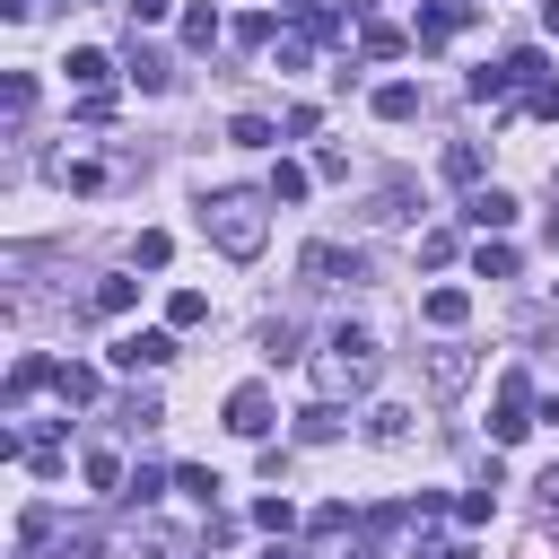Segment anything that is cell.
Returning <instances> with one entry per match:
<instances>
[{
  "mask_svg": "<svg viewBox=\"0 0 559 559\" xmlns=\"http://www.w3.org/2000/svg\"><path fill=\"white\" fill-rule=\"evenodd\" d=\"M533 489H542V524H559V463H550V472H542Z\"/></svg>",
  "mask_w": 559,
  "mask_h": 559,
  "instance_id": "obj_38",
  "label": "cell"
},
{
  "mask_svg": "<svg viewBox=\"0 0 559 559\" xmlns=\"http://www.w3.org/2000/svg\"><path fill=\"white\" fill-rule=\"evenodd\" d=\"M79 472H87V489H122V480H131V472H122V463H114V454H105V445H96V454H87V463H79Z\"/></svg>",
  "mask_w": 559,
  "mask_h": 559,
  "instance_id": "obj_28",
  "label": "cell"
},
{
  "mask_svg": "<svg viewBox=\"0 0 559 559\" xmlns=\"http://www.w3.org/2000/svg\"><path fill=\"white\" fill-rule=\"evenodd\" d=\"M472 384V349H428V393H463Z\"/></svg>",
  "mask_w": 559,
  "mask_h": 559,
  "instance_id": "obj_10",
  "label": "cell"
},
{
  "mask_svg": "<svg viewBox=\"0 0 559 559\" xmlns=\"http://www.w3.org/2000/svg\"><path fill=\"white\" fill-rule=\"evenodd\" d=\"M542 35H550V44H559V0H542Z\"/></svg>",
  "mask_w": 559,
  "mask_h": 559,
  "instance_id": "obj_40",
  "label": "cell"
},
{
  "mask_svg": "<svg viewBox=\"0 0 559 559\" xmlns=\"http://www.w3.org/2000/svg\"><path fill=\"white\" fill-rule=\"evenodd\" d=\"M463 218H472L480 236H498V227H515V192H498V183H489V192H472V201H463Z\"/></svg>",
  "mask_w": 559,
  "mask_h": 559,
  "instance_id": "obj_8",
  "label": "cell"
},
{
  "mask_svg": "<svg viewBox=\"0 0 559 559\" xmlns=\"http://www.w3.org/2000/svg\"><path fill=\"white\" fill-rule=\"evenodd\" d=\"M61 559H105V533H70V542H61Z\"/></svg>",
  "mask_w": 559,
  "mask_h": 559,
  "instance_id": "obj_37",
  "label": "cell"
},
{
  "mask_svg": "<svg viewBox=\"0 0 559 559\" xmlns=\"http://www.w3.org/2000/svg\"><path fill=\"white\" fill-rule=\"evenodd\" d=\"M131 297H140L131 280H96V314H131Z\"/></svg>",
  "mask_w": 559,
  "mask_h": 559,
  "instance_id": "obj_32",
  "label": "cell"
},
{
  "mask_svg": "<svg viewBox=\"0 0 559 559\" xmlns=\"http://www.w3.org/2000/svg\"><path fill=\"white\" fill-rule=\"evenodd\" d=\"M166 358H175V332H148V323H140V332H122V341H114V367H122V376L166 367Z\"/></svg>",
  "mask_w": 559,
  "mask_h": 559,
  "instance_id": "obj_6",
  "label": "cell"
},
{
  "mask_svg": "<svg viewBox=\"0 0 559 559\" xmlns=\"http://www.w3.org/2000/svg\"><path fill=\"white\" fill-rule=\"evenodd\" d=\"M166 17V0H131V26H157Z\"/></svg>",
  "mask_w": 559,
  "mask_h": 559,
  "instance_id": "obj_39",
  "label": "cell"
},
{
  "mask_svg": "<svg viewBox=\"0 0 559 559\" xmlns=\"http://www.w3.org/2000/svg\"><path fill=\"white\" fill-rule=\"evenodd\" d=\"M271 26H280L271 9H253V17H236V44H271Z\"/></svg>",
  "mask_w": 559,
  "mask_h": 559,
  "instance_id": "obj_34",
  "label": "cell"
},
{
  "mask_svg": "<svg viewBox=\"0 0 559 559\" xmlns=\"http://www.w3.org/2000/svg\"><path fill=\"white\" fill-rule=\"evenodd\" d=\"M550 245H559V210H550Z\"/></svg>",
  "mask_w": 559,
  "mask_h": 559,
  "instance_id": "obj_43",
  "label": "cell"
},
{
  "mask_svg": "<svg viewBox=\"0 0 559 559\" xmlns=\"http://www.w3.org/2000/svg\"><path fill=\"white\" fill-rule=\"evenodd\" d=\"M402 44H411V35H402V26H358V52H367V61H393V52H402Z\"/></svg>",
  "mask_w": 559,
  "mask_h": 559,
  "instance_id": "obj_20",
  "label": "cell"
},
{
  "mask_svg": "<svg viewBox=\"0 0 559 559\" xmlns=\"http://www.w3.org/2000/svg\"><path fill=\"white\" fill-rule=\"evenodd\" d=\"M472 17H480V0H428V9L411 17V44H419V52H437V44H454Z\"/></svg>",
  "mask_w": 559,
  "mask_h": 559,
  "instance_id": "obj_4",
  "label": "cell"
},
{
  "mask_svg": "<svg viewBox=\"0 0 559 559\" xmlns=\"http://www.w3.org/2000/svg\"><path fill=\"white\" fill-rule=\"evenodd\" d=\"M61 70H70V87H105V79H114V61H105L96 44H79V52L61 61Z\"/></svg>",
  "mask_w": 559,
  "mask_h": 559,
  "instance_id": "obj_12",
  "label": "cell"
},
{
  "mask_svg": "<svg viewBox=\"0 0 559 559\" xmlns=\"http://www.w3.org/2000/svg\"><path fill=\"white\" fill-rule=\"evenodd\" d=\"M26 105H35V87H26V70H9V87H0V114H9V131L26 122Z\"/></svg>",
  "mask_w": 559,
  "mask_h": 559,
  "instance_id": "obj_23",
  "label": "cell"
},
{
  "mask_svg": "<svg viewBox=\"0 0 559 559\" xmlns=\"http://www.w3.org/2000/svg\"><path fill=\"white\" fill-rule=\"evenodd\" d=\"M419 314H428L437 332H463V323H472V297H463V288H428V297H419Z\"/></svg>",
  "mask_w": 559,
  "mask_h": 559,
  "instance_id": "obj_9",
  "label": "cell"
},
{
  "mask_svg": "<svg viewBox=\"0 0 559 559\" xmlns=\"http://www.w3.org/2000/svg\"><path fill=\"white\" fill-rule=\"evenodd\" d=\"M52 376H61V367H52V358H35V349H26V358H17V367H9V402H26V393H35V384H52Z\"/></svg>",
  "mask_w": 559,
  "mask_h": 559,
  "instance_id": "obj_13",
  "label": "cell"
},
{
  "mask_svg": "<svg viewBox=\"0 0 559 559\" xmlns=\"http://www.w3.org/2000/svg\"><path fill=\"white\" fill-rule=\"evenodd\" d=\"M445 183H480V148H472V140L445 148Z\"/></svg>",
  "mask_w": 559,
  "mask_h": 559,
  "instance_id": "obj_24",
  "label": "cell"
},
{
  "mask_svg": "<svg viewBox=\"0 0 559 559\" xmlns=\"http://www.w3.org/2000/svg\"><path fill=\"white\" fill-rule=\"evenodd\" d=\"M131 79H140V87L157 96V87H166V61H157V52H131Z\"/></svg>",
  "mask_w": 559,
  "mask_h": 559,
  "instance_id": "obj_35",
  "label": "cell"
},
{
  "mask_svg": "<svg viewBox=\"0 0 559 559\" xmlns=\"http://www.w3.org/2000/svg\"><path fill=\"white\" fill-rule=\"evenodd\" d=\"M306 183H314V175H306V166H288V157H280V166H271V201H306Z\"/></svg>",
  "mask_w": 559,
  "mask_h": 559,
  "instance_id": "obj_26",
  "label": "cell"
},
{
  "mask_svg": "<svg viewBox=\"0 0 559 559\" xmlns=\"http://www.w3.org/2000/svg\"><path fill=\"white\" fill-rule=\"evenodd\" d=\"M419 559H472V550H419Z\"/></svg>",
  "mask_w": 559,
  "mask_h": 559,
  "instance_id": "obj_41",
  "label": "cell"
},
{
  "mask_svg": "<svg viewBox=\"0 0 559 559\" xmlns=\"http://www.w3.org/2000/svg\"><path fill=\"white\" fill-rule=\"evenodd\" d=\"M349 559H367V550H349Z\"/></svg>",
  "mask_w": 559,
  "mask_h": 559,
  "instance_id": "obj_45",
  "label": "cell"
},
{
  "mask_svg": "<svg viewBox=\"0 0 559 559\" xmlns=\"http://www.w3.org/2000/svg\"><path fill=\"white\" fill-rule=\"evenodd\" d=\"M183 44L210 52V44H218V9H192V17H183Z\"/></svg>",
  "mask_w": 559,
  "mask_h": 559,
  "instance_id": "obj_31",
  "label": "cell"
},
{
  "mask_svg": "<svg viewBox=\"0 0 559 559\" xmlns=\"http://www.w3.org/2000/svg\"><path fill=\"white\" fill-rule=\"evenodd\" d=\"M166 253H175V245H166V227H140V245H131V262H140V271H166Z\"/></svg>",
  "mask_w": 559,
  "mask_h": 559,
  "instance_id": "obj_27",
  "label": "cell"
},
{
  "mask_svg": "<svg viewBox=\"0 0 559 559\" xmlns=\"http://www.w3.org/2000/svg\"><path fill=\"white\" fill-rule=\"evenodd\" d=\"M489 515H498V472L480 489H463V524H489Z\"/></svg>",
  "mask_w": 559,
  "mask_h": 559,
  "instance_id": "obj_30",
  "label": "cell"
},
{
  "mask_svg": "<svg viewBox=\"0 0 559 559\" xmlns=\"http://www.w3.org/2000/svg\"><path fill=\"white\" fill-rule=\"evenodd\" d=\"M524 114H533V122H559V79H550V70L524 87Z\"/></svg>",
  "mask_w": 559,
  "mask_h": 559,
  "instance_id": "obj_22",
  "label": "cell"
},
{
  "mask_svg": "<svg viewBox=\"0 0 559 559\" xmlns=\"http://www.w3.org/2000/svg\"><path fill=\"white\" fill-rule=\"evenodd\" d=\"M262 358H297V323H288V314L262 323Z\"/></svg>",
  "mask_w": 559,
  "mask_h": 559,
  "instance_id": "obj_33",
  "label": "cell"
},
{
  "mask_svg": "<svg viewBox=\"0 0 559 559\" xmlns=\"http://www.w3.org/2000/svg\"><path fill=\"white\" fill-rule=\"evenodd\" d=\"M227 140H236V148H271V140H280V122H271V114H236V122H227Z\"/></svg>",
  "mask_w": 559,
  "mask_h": 559,
  "instance_id": "obj_15",
  "label": "cell"
},
{
  "mask_svg": "<svg viewBox=\"0 0 559 559\" xmlns=\"http://www.w3.org/2000/svg\"><path fill=\"white\" fill-rule=\"evenodd\" d=\"M297 437H306V445H332V437H341V411H332V402H314V411L297 419Z\"/></svg>",
  "mask_w": 559,
  "mask_h": 559,
  "instance_id": "obj_21",
  "label": "cell"
},
{
  "mask_svg": "<svg viewBox=\"0 0 559 559\" xmlns=\"http://www.w3.org/2000/svg\"><path fill=\"white\" fill-rule=\"evenodd\" d=\"M52 175H61V183H70V192H96V183H105V166H96V157H61V166H52Z\"/></svg>",
  "mask_w": 559,
  "mask_h": 559,
  "instance_id": "obj_25",
  "label": "cell"
},
{
  "mask_svg": "<svg viewBox=\"0 0 559 559\" xmlns=\"http://www.w3.org/2000/svg\"><path fill=\"white\" fill-rule=\"evenodd\" d=\"M52 393H61L70 411H79V402H96V367H70V358H61V376H52Z\"/></svg>",
  "mask_w": 559,
  "mask_h": 559,
  "instance_id": "obj_18",
  "label": "cell"
},
{
  "mask_svg": "<svg viewBox=\"0 0 559 559\" xmlns=\"http://www.w3.org/2000/svg\"><path fill=\"white\" fill-rule=\"evenodd\" d=\"M262 559H288V550H280V542H271V550H262Z\"/></svg>",
  "mask_w": 559,
  "mask_h": 559,
  "instance_id": "obj_44",
  "label": "cell"
},
{
  "mask_svg": "<svg viewBox=\"0 0 559 559\" xmlns=\"http://www.w3.org/2000/svg\"><path fill=\"white\" fill-rule=\"evenodd\" d=\"M542 419H559V393H550V402H542Z\"/></svg>",
  "mask_w": 559,
  "mask_h": 559,
  "instance_id": "obj_42",
  "label": "cell"
},
{
  "mask_svg": "<svg viewBox=\"0 0 559 559\" xmlns=\"http://www.w3.org/2000/svg\"><path fill=\"white\" fill-rule=\"evenodd\" d=\"M306 280L349 288V280H367V253H349V245H306Z\"/></svg>",
  "mask_w": 559,
  "mask_h": 559,
  "instance_id": "obj_5",
  "label": "cell"
},
{
  "mask_svg": "<svg viewBox=\"0 0 559 559\" xmlns=\"http://www.w3.org/2000/svg\"><path fill=\"white\" fill-rule=\"evenodd\" d=\"M175 489H183L192 507H210V498H218V472H201V463H183V472H175Z\"/></svg>",
  "mask_w": 559,
  "mask_h": 559,
  "instance_id": "obj_29",
  "label": "cell"
},
{
  "mask_svg": "<svg viewBox=\"0 0 559 559\" xmlns=\"http://www.w3.org/2000/svg\"><path fill=\"white\" fill-rule=\"evenodd\" d=\"M524 428H533V376L507 367V376H498V402H489V445H515Z\"/></svg>",
  "mask_w": 559,
  "mask_h": 559,
  "instance_id": "obj_3",
  "label": "cell"
},
{
  "mask_svg": "<svg viewBox=\"0 0 559 559\" xmlns=\"http://www.w3.org/2000/svg\"><path fill=\"white\" fill-rule=\"evenodd\" d=\"M122 498H131V507H157V498H166V472H157V463H131Z\"/></svg>",
  "mask_w": 559,
  "mask_h": 559,
  "instance_id": "obj_19",
  "label": "cell"
},
{
  "mask_svg": "<svg viewBox=\"0 0 559 559\" xmlns=\"http://www.w3.org/2000/svg\"><path fill=\"white\" fill-rule=\"evenodd\" d=\"M271 419H280V411H271V393H262V384H236V393H227V428H236V437H253V445H262V437H271Z\"/></svg>",
  "mask_w": 559,
  "mask_h": 559,
  "instance_id": "obj_7",
  "label": "cell"
},
{
  "mask_svg": "<svg viewBox=\"0 0 559 559\" xmlns=\"http://www.w3.org/2000/svg\"><path fill=\"white\" fill-rule=\"evenodd\" d=\"M166 323H175V332L210 323V297H201V288H175V297H166Z\"/></svg>",
  "mask_w": 559,
  "mask_h": 559,
  "instance_id": "obj_17",
  "label": "cell"
},
{
  "mask_svg": "<svg viewBox=\"0 0 559 559\" xmlns=\"http://www.w3.org/2000/svg\"><path fill=\"white\" fill-rule=\"evenodd\" d=\"M472 262H480V280H515V245H507V236H480Z\"/></svg>",
  "mask_w": 559,
  "mask_h": 559,
  "instance_id": "obj_16",
  "label": "cell"
},
{
  "mask_svg": "<svg viewBox=\"0 0 559 559\" xmlns=\"http://www.w3.org/2000/svg\"><path fill=\"white\" fill-rule=\"evenodd\" d=\"M376 114H384V122H411V114H419V87H411V79L376 87Z\"/></svg>",
  "mask_w": 559,
  "mask_h": 559,
  "instance_id": "obj_14",
  "label": "cell"
},
{
  "mask_svg": "<svg viewBox=\"0 0 559 559\" xmlns=\"http://www.w3.org/2000/svg\"><path fill=\"white\" fill-rule=\"evenodd\" d=\"M253 524H262V533H288L297 515H288V498H262V507H253Z\"/></svg>",
  "mask_w": 559,
  "mask_h": 559,
  "instance_id": "obj_36",
  "label": "cell"
},
{
  "mask_svg": "<svg viewBox=\"0 0 559 559\" xmlns=\"http://www.w3.org/2000/svg\"><path fill=\"white\" fill-rule=\"evenodd\" d=\"M411 419H419L411 402H376V411H367V437H376V445H411Z\"/></svg>",
  "mask_w": 559,
  "mask_h": 559,
  "instance_id": "obj_11",
  "label": "cell"
},
{
  "mask_svg": "<svg viewBox=\"0 0 559 559\" xmlns=\"http://www.w3.org/2000/svg\"><path fill=\"white\" fill-rule=\"evenodd\" d=\"M262 210H271V192H210V201H201V236H210L218 253L253 262V253H262Z\"/></svg>",
  "mask_w": 559,
  "mask_h": 559,
  "instance_id": "obj_2",
  "label": "cell"
},
{
  "mask_svg": "<svg viewBox=\"0 0 559 559\" xmlns=\"http://www.w3.org/2000/svg\"><path fill=\"white\" fill-rule=\"evenodd\" d=\"M376 384V332L367 323H341L314 358V402H341V393H367Z\"/></svg>",
  "mask_w": 559,
  "mask_h": 559,
  "instance_id": "obj_1",
  "label": "cell"
}]
</instances>
